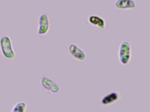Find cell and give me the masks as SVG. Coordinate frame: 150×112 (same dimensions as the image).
<instances>
[{"label":"cell","mask_w":150,"mask_h":112,"mask_svg":"<svg viewBox=\"0 0 150 112\" xmlns=\"http://www.w3.org/2000/svg\"><path fill=\"white\" fill-rule=\"evenodd\" d=\"M132 50L130 43L127 41L122 42L118 51V57L120 63L122 65H127L131 59Z\"/></svg>","instance_id":"2"},{"label":"cell","mask_w":150,"mask_h":112,"mask_svg":"<svg viewBox=\"0 0 150 112\" xmlns=\"http://www.w3.org/2000/svg\"><path fill=\"white\" fill-rule=\"evenodd\" d=\"M27 104L24 101H21L14 105L10 112H26Z\"/></svg>","instance_id":"9"},{"label":"cell","mask_w":150,"mask_h":112,"mask_svg":"<svg viewBox=\"0 0 150 112\" xmlns=\"http://www.w3.org/2000/svg\"><path fill=\"white\" fill-rule=\"evenodd\" d=\"M50 28L49 17L45 13L41 14L39 16L38 34L40 36H45L47 34Z\"/></svg>","instance_id":"3"},{"label":"cell","mask_w":150,"mask_h":112,"mask_svg":"<svg viewBox=\"0 0 150 112\" xmlns=\"http://www.w3.org/2000/svg\"><path fill=\"white\" fill-rule=\"evenodd\" d=\"M87 22L91 25L98 27L100 29H104L106 26V23L104 18L97 15H91L87 19Z\"/></svg>","instance_id":"8"},{"label":"cell","mask_w":150,"mask_h":112,"mask_svg":"<svg viewBox=\"0 0 150 112\" xmlns=\"http://www.w3.org/2000/svg\"><path fill=\"white\" fill-rule=\"evenodd\" d=\"M68 51L70 55L77 61H83L86 58V54L76 44H70L69 46Z\"/></svg>","instance_id":"5"},{"label":"cell","mask_w":150,"mask_h":112,"mask_svg":"<svg viewBox=\"0 0 150 112\" xmlns=\"http://www.w3.org/2000/svg\"><path fill=\"white\" fill-rule=\"evenodd\" d=\"M42 87L53 94H56L60 90L59 85L54 81L46 77H43L40 81Z\"/></svg>","instance_id":"6"},{"label":"cell","mask_w":150,"mask_h":112,"mask_svg":"<svg viewBox=\"0 0 150 112\" xmlns=\"http://www.w3.org/2000/svg\"><path fill=\"white\" fill-rule=\"evenodd\" d=\"M136 3L134 0H116L114 7L120 10H129L136 7Z\"/></svg>","instance_id":"7"},{"label":"cell","mask_w":150,"mask_h":112,"mask_svg":"<svg viewBox=\"0 0 150 112\" xmlns=\"http://www.w3.org/2000/svg\"><path fill=\"white\" fill-rule=\"evenodd\" d=\"M121 96L118 91H112L104 95L99 100L100 104L102 106H106L111 105L118 102Z\"/></svg>","instance_id":"4"},{"label":"cell","mask_w":150,"mask_h":112,"mask_svg":"<svg viewBox=\"0 0 150 112\" xmlns=\"http://www.w3.org/2000/svg\"><path fill=\"white\" fill-rule=\"evenodd\" d=\"M0 50L2 55L8 60H12L16 57L11 38L7 35L2 36L0 38Z\"/></svg>","instance_id":"1"}]
</instances>
